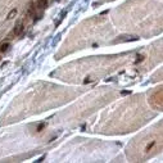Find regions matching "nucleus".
I'll use <instances>...</instances> for the list:
<instances>
[{"mask_svg":"<svg viewBox=\"0 0 163 163\" xmlns=\"http://www.w3.org/2000/svg\"><path fill=\"white\" fill-rule=\"evenodd\" d=\"M150 104L157 109H161L163 108V94H162V90H159L158 93H154L153 95L150 97Z\"/></svg>","mask_w":163,"mask_h":163,"instance_id":"obj_1","label":"nucleus"},{"mask_svg":"<svg viewBox=\"0 0 163 163\" xmlns=\"http://www.w3.org/2000/svg\"><path fill=\"white\" fill-rule=\"evenodd\" d=\"M138 39H139V37L135 36V35H122V36H119L118 39H117V42H119V41H125V42L135 41V40H138Z\"/></svg>","mask_w":163,"mask_h":163,"instance_id":"obj_2","label":"nucleus"},{"mask_svg":"<svg viewBox=\"0 0 163 163\" xmlns=\"http://www.w3.org/2000/svg\"><path fill=\"white\" fill-rule=\"evenodd\" d=\"M22 31H23V23H22V21H18V22L15 23V26H14L13 32H14V35H21Z\"/></svg>","mask_w":163,"mask_h":163,"instance_id":"obj_3","label":"nucleus"},{"mask_svg":"<svg viewBox=\"0 0 163 163\" xmlns=\"http://www.w3.org/2000/svg\"><path fill=\"white\" fill-rule=\"evenodd\" d=\"M48 5V0H39L37 1V8L39 9H44V8H46Z\"/></svg>","mask_w":163,"mask_h":163,"instance_id":"obj_4","label":"nucleus"},{"mask_svg":"<svg viewBox=\"0 0 163 163\" xmlns=\"http://www.w3.org/2000/svg\"><path fill=\"white\" fill-rule=\"evenodd\" d=\"M17 15V9H13V10H10L9 13H8V15H7V19L9 21V19H13V18Z\"/></svg>","mask_w":163,"mask_h":163,"instance_id":"obj_5","label":"nucleus"},{"mask_svg":"<svg viewBox=\"0 0 163 163\" xmlns=\"http://www.w3.org/2000/svg\"><path fill=\"white\" fill-rule=\"evenodd\" d=\"M9 46H10V45L8 44V42H4V44H1V45H0V53L7 52V50L9 49Z\"/></svg>","mask_w":163,"mask_h":163,"instance_id":"obj_6","label":"nucleus"},{"mask_svg":"<svg viewBox=\"0 0 163 163\" xmlns=\"http://www.w3.org/2000/svg\"><path fill=\"white\" fill-rule=\"evenodd\" d=\"M154 145H156V141H152V143L145 148V152H146V153H150V150L154 148Z\"/></svg>","mask_w":163,"mask_h":163,"instance_id":"obj_7","label":"nucleus"},{"mask_svg":"<svg viewBox=\"0 0 163 163\" xmlns=\"http://www.w3.org/2000/svg\"><path fill=\"white\" fill-rule=\"evenodd\" d=\"M140 60H143V55H138V63L140 62Z\"/></svg>","mask_w":163,"mask_h":163,"instance_id":"obj_8","label":"nucleus"}]
</instances>
